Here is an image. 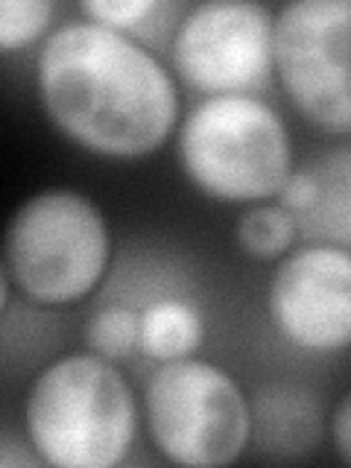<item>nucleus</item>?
Wrapping results in <instances>:
<instances>
[{"instance_id": "obj_10", "label": "nucleus", "mask_w": 351, "mask_h": 468, "mask_svg": "<svg viewBox=\"0 0 351 468\" xmlns=\"http://www.w3.org/2000/svg\"><path fill=\"white\" fill-rule=\"evenodd\" d=\"M252 442L278 460L311 453L322 439V410L296 384H263L252 399Z\"/></svg>"}, {"instance_id": "obj_1", "label": "nucleus", "mask_w": 351, "mask_h": 468, "mask_svg": "<svg viewBox=\"0 0 351 468\" xmlns=\"http://www.w3.org/2000/svg\"><path fill=\"white\" fill-rule=\"evenodd\" d=\"M44 114L85 153L144 158L182 123L179 85L144 41L88 18L53 27L36 56Z\"/></svg>"}, {"instance_id": "obj_7", "label": "nucleus", "mask_w": 351, "mask_h": 468, "mask_svg": "<svg viewBox=\"0 0 351 468\" xmlns=\"http://www.w3.org/2000/svg\"><path fill=\"white\" fill-rule=\"evenodd\" d=\"M170 58L199 94H258L275 73V15L252 0H208L176 21Z\"/></svg>"}, {"instance_id": "obj_5", "label": "nucleus", "mask_w": 351, "mask_h": 468, "mask_svg": "<svg viewBox=\"0 0 351 468\" xmlns=\"http://www.w3.org/2000/svg\"><path fill=\"white\" fill-rule=\"evenodd\" d=\"M144 421L165 460L219 468L252 442V404L231 372L211 360L158 363L144 389Z\"/></svg>"}, {"instance_id": "obj_12", "label": "nucleus", "mask_w": 351, "mask_h": 468, "mask_svg": "<svg viewBox=\"0 0 351 468\" xmlns=\"http://www.w3.org/2000/svg\"><path fill=\"white\" fill-rule=\"evenodd\" d=\"M234 238H238L246 255L261 258V261H278L290 252L292 243H296L299 229L292 223L290 211H284L282 205L258 202L240 214Z\"/></svg>"}, {"instance_id": "obj_3", "label": "nucleus", "mask_w": 351, "mask_h": 468, "mask_svg": "<svg viewBox=\"0 0 351 468\" xmlns=\"http://www.w3.org/2000/svg\"><path fill=\"white\" fill-rule=\"evenodd\" d=\"M176 155L199 194L231 205L278 199L296 170L287 123L258 94L199 100L176 129Z\"/></svg>"}, {"instance_id": "obj_8", "label": "nucleus", "mask_w": 351, "mask_h": 468, "mask_svg": "<svg viewBox=\"0 0 351 468\" xmlns=\"http://www.w3.org/2000/svg\"><path fill=\"white\" fill-rule=\"evenodd\" d=\"M275 334L304 355L351 346V249L307 243L278 261L267 290Z\"/></svg>"}, {"instance_id": "obj_4", "label": "nucleus", "mask_w": 351, "mask_h": 468, "mask_svg": "<svg viewBox=\"0 0 351 468\" xmlns=\"http://www.w3.org/2000/svg\"><path fill=\"white\" fill-rule=\"evenodd\" d=\"M112 231L100 205L73 187H50L18 205L6 226L4 272L38 304H73L100 287Z\"/></svg>"}, {"instance_id": "obj_15", "label": "nucleus", "mask_w": 351, "mask_h": 468, "mask_svg": "<svg viewBox=\"0 0 351 468\" xmlns=\"http://www.w3.org/2000/svg\"><path fill=\"white\" fill-rule=\"evenodd\" d=\"M170 6L158 4V0H85L80 4L82 18L102 24L117 33H126L132 38H138L135 33L153 27L155 15H165Z\"/></svg>"}, {"instance_id": "obj_13", "label": "nucleus", "mask_w": 351, "mask_h": 468, "mask_svg": "<svg viewBox=\"0 0 351 468\" xmlns=\"http://www.w3.org/2000/svg\"><path fill=\"white\" fill-rule=\"evenodd\" d=\"M85 346L106 360H129L141 351V311L126 304H106L88 319Z\"/></svg>"}, {"instance_id": "obj_2", "label": "nucleus", "mask_w": 351, "mask_h": 468, "mask_svg": "<svg viewBox=\"0 0 351 468\" xmlns=\"http://www.w3.org/2000/svg\"><path fill=\"white\" fill-rule=\"evenodd\" d=\"M24 428L44 465L114 468L135 445L138 399L114 360L65 355L29 384Z\"/></svg>"}, {"instance_id": "obj_9", "label": "nucleus", "mask_w": 351, "mask_h": 468, "mask_svg": "<svg viewBox=\"0 0 351 468\" xmlns=\"http://www.w3.org/2000/svg\"><path fill=\"white\" fill-rule=\"evenodd\" d=\"M278 205L290 211L299 238L351 249V144L322 150L284 182Z\"/></svg>"}, {"instance_id": "obj_14", "label": "nucleus", "mask_w": 351, "mask_h": 468, "mask_svg": "<svg viewBox=\"0 0 351 468\" xmlns=\"http://www.w3.org/2000/svg\"><path fill=\"white\" fill-rule=\"evenodd\" d=\"M53 0H4L0 4V50L15 53L27 44H36L41 36L48 38L53 33Z\"/></svg>"}, {"instance_id": "obj_11", "label": "nucleus", "mask_w": 351, "mask_h": 468, "mask_svg": "<svg viewBox=\"0 0 351 468\" xmlns=\"http://www.w3.org/2000/svg\"><path fill=\"white\" fill-rule=\"evenodd\" d=\"M205 340V319L185 299H155L141 307V355L155 363L194 357Z\"/></svg>"}, {"instance_id": "obj_6", "label": "nucleus", "mask_w": 351, "mask_h": 468, "mask_svg": "<svg viewBox=\"0 0 351 468\" xmlns=\"http://www.w3.org/2000/svg\"><path fill=\"white\" fill-rule=\"evenodd\" d=\"M275 77L292 109L351 135V0H290L275 15Z\"/></svg>"}, {"instance_id": "obj_16", "label": "nucleus", "mask_w": 351, "mask_h": 468, "mask_svg": "<svg viewBox=\"0 0 351 468\" xmlns=\"http://www.w3.org/2000/svg\"><path fill=\"white\" fill-rule=\"evenodd\" d=\"M328 431H331V445L336 451V457L351 465V392L343 395V401L334 407Z\"/></svg>"}]
</instances>
